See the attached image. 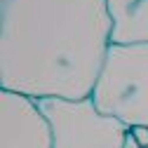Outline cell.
I'll return each mask as SVG.
<instances>
[{
  "instance_id": "1",
  "label": "cell",
  "mask_w": 148,
  "mask_h": 148,
  "mask_svg": "<svg viewBox=\"0 0 148 148\" xmlns=\"http://www.w3.org/2000/svg\"><path fill=\"white\" fill-rule=\"evenodd\" d=\"M0 87L31 99H87L113 38L106 0H3Z\"/></svg>"
},
{
  "instance_id": "2",
  "label": "cell",
  "mask_w": 148,
  "mask_h": 148,
  "mask_svg": "<svg viewBox=\"0 0 148 148\" xmlns=\"http://www.w3.org/2000/svg\"><path fill=\"white\" fill-rule=\"evenodd\" d=\"M92 101L103 115L127 127H148V42H110Z\"/></svg>"
},
{
  "instance_id": "3",
  "label": "cell",
  "mask_w": 148,
  "mask_h": 148,
  "mask_svg": "<svg viewBox=\"0 0 148 148\" xmlns=\"http://www.w3.org/2000/svg\"><path fill=\"white\" fill-rule=\"evenodd\" d=\"M52 127V148H122L129 127L118 118L103 115L87 99H35Z\"/></svg>"
},
{
  "instance_id": "4",
  "label": "cell",
  "mask_w": 148,
  "mask_h": 148,
  "mask_svg": "<svg viewBox=\"0 0 148 148\" xmlns=\"http://www.w3.org/2000/svg\"><path fill=\"white\" fill-rule=\"evenodd\" d=\"M54 136L35 99L0 92V148H52Z\"/></svg>"
},
{
  "instance_id": "5",
  "label": "cell",
  "mask_w": 148,
  "mask_h": 148,
  "mask_svg": "<svg viewBox=\"0 0 148 148\" xmlns=\"http://www.w3.org/2000/svg\"><path fill=\"white\" fill-rule=\"evenodd\" d=\"M113 19V45L148 42V0H106Z\"/></svg>"
},
{
  "instance_id": "6",
  "label": "cell",
  "mask_w": 148,
  "mask_h": 148,
  "mask_svg": "<svg viewBox=\"0 0 148 148\" xmlns=\"http://www.w3.org/2000/svg\"><path fill=\"white\" fill-rule=\"evenodd\" d=\"M132 134L136 136V141L141 143V148H148V127L146 125H136V127H129Z\"/></svg>"
},
{
  "instance_id": "7",
  "label": "cell",
  "mask_w": 148,
  "mask_h": 148,
  "mask_svg": "<svg viewBox=\"0 0 148 148\" xmlns=\"http://www.w3.org/2000/svg\"><path fill=\"white\" fill-rule=\"evenodd\" d=\"M122 148H141V143L136 141V136L132 134V129L127 132V136H125V143H122Z\"/></svg>"
}]
</instances>
